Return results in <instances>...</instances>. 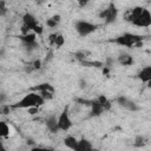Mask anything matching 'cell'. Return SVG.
Listing matches in <instances>:
<instances>
[{"label": "cell", "mask_w": 151, "mask_h": 151, "mask_svg": "<svg viewBox=\"0 0 151 151\" xmlns=\"http://www.w3.org/2000/svg\"><path fill=\"white\" fill-rule=\"evenodd\" d=\"M125 19L138 27H149L151 25V13L144 7H134L125 15Z\"/></svg>", "instance_id": "6da1fadb"}, {"label": "cell", "mask_w": 151, "mask_h": 151, "mask_svg": "<svg viewBox=\"0 0 151 151\" xmlns=\"http://www.w3.org/2000/svg\"><path fill=\"white\" fill-rule=\"evenodd\" d=\"M44 99L41 98V96L38 92H29L27 94H25L18 103H15L14 105H11L12 109H31V107H39L44 104Z\"/></svg>", "instance_id": "7a4b0ae2"}, {"label": "cell", "mask_w": 151, "mask_h": 151, "mask_svg": "<svg viewBox=\"0 0 151 151\" xmlns=\"http://www.w3.org/2000/svg\"><path fill=\"white\" fill-rule=\"evenodd\" d=\"M22 26L26 29H28L29 32H33L37 35H41L42 32H44V28L39 25L37 18L32 13H28V12L22 15Z\"/></svg>", "instance_id": "3957f363"}, {"label": "cell", "mask_w": 151, "mask_h": 151, "mask_svg": "<svg viewBox=\"0 0 151 151\" xmlns=\"http://www.w3.org/2000/svg\"><path fill=\"white\" fill-rule=\"evenodd\" d=\"M114 42L125 46V47H132V46H139L142 44V37L132 33H124L114 39Z\"/></svg>", "instance_id": "277c9868"}, {"label": "cell", "mask_w": 151, "mask_h": 151, "mask_svg": "<svg viewBox=\"0 0 151 151\" xmlns=\"http://www.w3.org/2000/svg\"><path fill=\"white\" fill-rule=\"evenodd\" d=\"M98 28V25L90 22L87 20H78L74 24V29L80 37H87L92 34Z\"/></svg>", "instance_id": "5b68a950"}, {"label": "cell", "mask_w": 151, "mask_h": 151, "mask_svg": "<svg viewBox=\"0 0 151 151\" xmlns=\"http://www.w3.org/2000/svg\"><path fill=\"white\" fill-rule=\"evenodd\" d=\"M72 119L70 117V106H65L60 114L58 116V127L59 131H68L72 127Z\"/></svg>", "instance_id": "8992f818"}, {"label": "cell", "mask_w": 151, "mask_h": 151, "mask_svg": "<svg viewBox=\"0 0 151 151\" xmlns=\"http://www.w3.org/2000/svg\"><path fill=\"white\" fill-rule=\"evenodd\" d=\"M118 17V9L116 7L114 4L110 2L107 8L103 9L100 13H99V18L103 19L105 21V24H111V22H114L116 19Z\"/></svg>", "instance_id": "52a82bcc"}, {"label": "cell", "mask_w": 151, "mask_h": 151, "mask_svg": "<svg viewBox=\"0 0 151 151\" xmlns=\"http://www.w3.org/2000/svg\"><path fill=\"white\" fill-rule=\"evenodd\" d=\"M19 39L24 42V45L26 46V50L28 52L33 51L37 48L38 42H37V34H34L33 32H28L27 34H21L19 35Z\"/></svg>", "instance_id": "ba28073f"}, {"label": "cell", "mask_w": 151, "mask_h": 151, "mask_svg": "<svg viewBox=\"0 0 151 151\" xmlns=\"http://www.w3.org/2000/svg\"><path fill=\"white\" fill-rule=\"evenodd\" d=\"M117 103H118V105H119L120 107H123V109H125V110H127V111H131V112H136V111L139 110V106H138L133 100L129 99V98L125 97V96H119V97L117 98Z\"/></svg>", "instance_id": "9c48e42d"}, {"label": "cell", "mask_w": 151, "mask_h": 151, "mask_svg": "<svg viewBox=\"0 0 151 151\" xmlns=\"http://www.w3.org/2000/svg\"><path fill=\"white\" fill-rule=\"evenodd\" d=\"M45 124H46V127H47V130L50 132L57 133L59 131V127H58V117L55 114H51L50 117H47Z\"/></svg>", "instance_id": "30bf717a"}, {"label": "cell", "mask_w": 151, "mask_h": 151, "mask_svg": "<svg viewBox=\"0 0 151 151\" xmlns=\"http://www.w3.org/2000/svg\"><path fill=\"white\" fill-rule=\"evenodd\" d=\"M138 79L142 80V83H145V84H149L147 86H150V83H151V66H145L143 67L139 72H138Z\"/></svg>", "instance_id": "8fae6325"}, {"label": "cell", "mask_w": 151, "mask_h": 151, "mask_svg": "<svg viewBox=\"0 0 151 151\" xmlns=\"http://www.w3.org/2000/svg\"><path fill=\"white\" fill-rule=\"evenodd\" d=\"M90 107H91V117H99L103 112H104V107L103 105L98 101V99H93L91 100V104H90Z\"/></svg>", "instance_id": "7c38bea8"}, {"label": "cell", "mask_w": 151, "mask_h": 151, "mask_svg": "<svg viewBox=\"0 0 151 151\" xmlns=\"http://www.w3.org/2000/svg\"><path fill=\"white\" fill-rule=\"evenodd\" d=\"M92 149H93L92 143L86 138H81V139H78L74 151H91Z\"/></svg>", "instance_id": "4fadbf2b"}, {"label": "cell", "mask_w": 151, "mask_h": 151, "mask_svg": "<svg viewBox=\"0 0 151 151\" xmlns=\"http://www.w3.org/2000/svg\"><path fill=\"white\" fill-rule=\"evenodd\" d=\"M48 40H50V42H51L52 45H55L57 47H61V46L64 45V42H65V38H64L61 34H59V33L50 34Z\"/></svg>", "instance_id": "5bb4252c"}, {"label": "cell", "mask_w": 151, "mask_h": 151, "mask_svg": "<svg viewBox=\"0 0 151 151\" xmlns=\"http://www.w3.org/2000/svg\"><path fill=\"white\" fill-rule=\"evenodd\" d=\"M118 63L123 66H130L133 64V58L129 53H122L118 57Z\"/></svg>", "instance_id": "9a60e30c"}, {"label": "cell", "mask_w": 151, "mask_h": 151, "mask_svg": "<svg viewBox=\"0 0 151 151\" xmlns=\"http://www.w3.org/2000/svg\"><path fill=\"white\" fill-rule=\"evenodd\" d=\"M77 143H78V139L73 136H67V137L64 138V145L66 147H68L70 150H72V151H74V149L77 146Z\"/></svg>", "instance_id": "2e32d148"}, {"label": "cell", "mask_w": 151, "mask_h": 151, "mask_svg": "<svg viewBox=\"0 0 151 151\" xmlns=\"http://www.w3.org/2000/svg\"><path fill=\"white\" fill-rule=\"evenodd\" d=\"M60 20H61L60 14H54V15L50 17V18L46 20V25H47L50 28H54V27H57V26L59 25Z\"/></svg>", "instance_id": "e0dca14e"}, {"label": "cell", "mask_w": 151, "mask_h": 151, "mask_svg": "<svg viewBox=\"0 0 151 151\" xmlns=\"http://www.w3.org/2000/svg\"><path fill=\"white\" fill-rule=\"evenodd\" d=\"M9 132H11V129L8 124L4 120H0V139L7 138L9 136Z\"/></svg>", "instance_id": "ac0fdd59"}, {"label": "cell", "mask_w": 151, "mask_h": 151, "mask_svg": "<svg viewBox=\"0 0 151 151\" xmlns=\"http://www.w3.org/2000/svg\"><path fill=\"white\" fill-rule=\"evenodd\" d=\"M33 92H41V91H52V92H54V87L51 85V84H48V83H42V84H39V85H37V86H34L33 88Z\"/></svg>", "instance_id": "d6986e66"}, {"label": "cell", "mask_w": 151, "mask_h": 151, "mask_svg": "<svg viewBox=\"0 0 151 151\" xmlns=\"http://www.w3.org/2000/svg\"><path fill=\"white\" fill-rule=\"evenodd\" d=\"M98 101L103 105V107H104V111H106V110H110L111 109V101L104 96V94H101V96H99L98 98Z\"/></svg>", "instance_id": "ffe728a7"}, {"label": "cell", "mask_w": 151, "mask_h": 151, "mask_svg": "<svg viewBox=\"0 0 151 151\" xmlns=\"http://www.w3.org/2000/svg\"><path fill=\"white\" fill-rule=\"evenodd\" d=\"M134 146H137V147H142V146H144L145 144H146V138L144 137V136H137L136 138H134Z\"/></svg>", "instance_id": "44dd1931"}, {"label": "cell", "mask_w": 151, "mask_h": 151, "mask_svg": "<svg viewBox=\"0 0 151 151\" xmlns=\"http://www.w3.org/2000/svg\"><path fill=\"white\" fill-rule=\"evenodd\" d=\"M81 65L86 66V67H101L103 64L99 63V61H88V60H84V61H80Z\"/></svg>", "instance_id": "7402d4cb"}, {"label": "cell", "mask_w": 151, "mask_h": 151, "mask_svg": "<svg viewBox=\"0 0 151 151\" xmlns=\"http://www.w3.org/2000/svg\"><path fill=\"white\" fill-rule=\"evenodd\" d=\"M11 110H12V106H11V105H7V104H2V105H0V114H2V116H7V114H9Z\"/></svg>", "instance_id": "603a6c76"}, {"label": "cell", "mask_w": 151, "mask_h": 151, "mask_svg": "<svg viewBox=\"0 0 151 151\" xmlns=\"http://www.w3.org/2000/svg\"><path fill=\"white\" fill-rule=\"evenodd\" d=\"M53 93H54V92H52V91H41V92H39V94L41 96V98H42L44 100H50V99H52V98H53Z\"/></svg>", "instance_id": "cb8c5ba5"}, {"label": "cell", "mask_w": 151, "mask_h": 151, "mask_svg": "<svg viewBox=\"0 0 151 151\" xmlns=\"http://www.w3.org/2000/svg\"><path fill=\"white\" fill-rule=\"evenodd\" d=\"M8 9H7V6H6V2L5 1H0V17H5L7 14Z\"/></svg>", "instance_id": "d4e9b609"}, {"label": "cell", "mask_w": 151, "mask_h": 151, "mask_svg": "<svg viewBox=\"0 0 151 151\" xmlns=\"http://www.w3.org/2000/svg\"><path fill=\"white\" fill-rule=\"evenodd\" d=\"M31 66H32L33 70H39V68L41 67V60H39V59L34 60V61L31 64Z\"/></svg>", "instance_id": "484cf974"}, {"label": "cell", "mask_w": 151, "mask_h": 151, "mask_svg": "<svg viewBox=\"0 0 151 151\" xmlns=\"http://www.w3.org/2000/svg\"><path fill=\"white\" fill-rule=\"evenodd\" d=\"M29 151H52V150L48 147H44V146H33L31 147Z\"/></svg>", "instance_id": "4316f807"}, {"label": "cell", "mask_w": 151, "mask_h": 151, "mask_svg": "<svg viewBox=\"0 0 151 151\" xmlns=\"http://www.w3.org/2000/svg\"><path fill=\"white\" fill-rule=\"evenodd\" d=\"M27 111H28L29 114H37V113L39 112V107H31V109H28Z\"/></svg>", "instance_id": "83f0119b"}, {"label": "cell", "mask_w": 151, "mask_h": 151, "mask_svg": "<svg viewBox=\"0 0 151 151\" xmlns=\"http://www.w3.org/2000/svg\"><path fill=\"white\" fill-rule=\"evenodd\" d=\"M0 151H8V149L5 146V144H4V142L0 139Z\"/></svg>", "instance_id": "f1b7e54d"}, {"label": "cell", "mask_w": 151, "mask_h": 151, "mask_svg": "<svg viewBox=\"0 0 151 151\" xmlns=\"http://www.w3.org/2000/svg\"><path fill=\"white\" fill-rule=\"evenodd\" d=\"M5 99H6V96H4V93H1V94H0V105H2V104H4Z\"/></svg>", "instance_id": "f546056e"}, {"label": "cell", "mask_w": 151, "mask_h": 151, "mask_svg": "<svg viewBox=\"0 0 151 151\" xmlns=\"http://www.w3.org/2000/svg\"><path fill=\"white\" fill-rule=\"evenodd\" d=\"M79 5L80 6H86L87 5V1H79Z\"/></svg>", "instance_id": "4dcf8cb0"}, {"label": "cell", "mask_w": 151, "mask_h": 151, "mask_svg": "<svg viewBox=\"0 0 151 151\" xmlns=\"http://www.w3.org/2000/svg\"><path fill=\"white\" fill-rule=\"evenodd\" d=\"M91 151H99V150H98V149H94V147H93V149H92Z\"/></svg>", "instance_id": "1f68e13d"}]
</instances>
